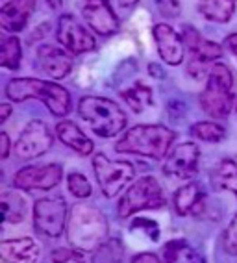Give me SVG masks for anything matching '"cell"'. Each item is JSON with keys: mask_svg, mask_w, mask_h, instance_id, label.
Returning a JSON list of instances; mask_svg holds the SVG:
<instances>
[{"mask_svg": "<svg viewBox=\"0 0 237 263\" xmlns=\"http://www.w3.org/2000/svg\"><path fill=\"white\" fill-rule=\"evenodd\" d=\"M6 95L13 102H24L28 99L41 100L54 117H65L71 111V95L65 87L54 82L39 78H13L6 85Z\"/></svg>", "mask_w": 237, "mask_h": 263, "instance_id": "1", "label": "cell"}, {"mask_svg": "<svg viewBox=\"0 0 237 263\" xmlns=\"http://www.w3.org/2000/svg\"><path fill=\"white\" fill-rule=\"evenodd\" d=\"M67 237L78 250L98 249L108 237V221L104 213L89 204H76L67 222Z\"/></svg>", "mask_w": 237, "mask_h": 263, "instance_id": "2", "label": "cell"}, {"mask_svg": "<svg viewBox=\"0 0 237 263\" xmlns=\"http://www.w3.org/2000/svg\"><path fill=\"white\" fill-rule=\"evenodd\" d=\"M172 141H174V132L162 124H139L130 128L115 143V151L118 154H139L147 156L152 160H162L169 152Z\"/></svg>", "mask_w": 237, "mask_h": 263, "instance_id": "3", "label": "cell"}, {"mask_svg": "<svg viewBox=\"0 0 237 263\" xmlns=\"http://www.w3.org/2000/svg\"><path fill=\"white\" fill-rule=\"evenodd\" d=\"M80 117L98 137H113L126 126V115L113 100L102 97H84L78 106Z\"/></svg>", "mask_w": 237, "mask_h": 263, "instance_id": "4", "label": "cell"}, {"mask_svg": "<svg viewBox=\"0 0 237 263\" xmlns=\"http://www.w3.org/2000/svg\"><path fill=\"white\" fill-rule=\"evenodd\" d=\"M233 78L224 63H213L206 89L200 95V106L213 119H224L233 108Z\"/></svg>", "mask_w": 237, "mask_h": 263, "instance_id": "5", "label": "cell"}, {"mask_svg": "<svg viewBox=\"0 0 237 263\" xmlns=\"http://www.w3.org/2000/svg\"><path fill=\"white\" fill-rule=\"evenodd\" d=\"M163 206H165V197L162 185L154 176H143L118 200L117 215L121 219H128L141 210H157Z\"/></svg>", "mask_w": 237, "mask_h": 263, "instance_id": "6", "label": "cell"}, {"mask_svg": "<svg viewBox=\"0 0 237 263\" xmlns=\"http://www.w3.org/2000/svg\"><path fill=\"white\" fill-rule=\"evenodd\" d=\"M93 169H95L96 180L106 197L111 198L123 191L133 180L135 169L128 161H111L108 156L96 154L93 158Z\"/></svg>", "mask_w": 237, "mask_h": 263, "instance_id": "7", "label": "cell"}, {"mask_svg": "<svg viewBox=\"0 0 237 263\" xmlns=\"http://www.w3.org/2000/svg\"><path fill=\"white\" fill-rule=\"evenodd\" d=\"M67 202L63 197L39 198L33 206V224L39 234L47 237H60L67 224Z\"/></svg>", "mask_w": 237, "mask_h": 263, "instance_id": "8", "label": "cell"}, {"mask_svg": "<svg viewBox=\"0 0 237 263\" xmlns=\"http://www.w3.org/2000/svg\"><path fill=\"white\" fill-rule=\"evenodd\" d=\"M54 139L48 126L43 121H30L21 134L19 141L15 143V156L19 160H33L47 154L52 146Z\"/></svg>", "mask_w": 237, "mask_h": 263, "instance_id": "9", "label": "cell"}, {"mask_svg": "<svg viewBox=\"0 0 237 263\" xmlns=\"http://www.w3.org/2000/svg\"><path fill=\"white\" fill-rule=\"evenodd\" d=\"M63 169L62 165L48 163V165H28L23 167L13 176V185L23 191H33V189H52L62 182Z\"/></svg>", "mask_w": 237, "mask_h": 263, "instance_id": "10", "label": "cell"}, {"mask_svg": "<svg viewBox=\"0 0 237 263\" xmlns=\"http://www.w3.org/2000/svg\"><path fill=\"white\" fill-rule=\"evenodd\" d=\"M200 151L194 143H182L167 154L163 161V174L169 178L191 180L199 171Z\"/></svg>", "mask_w": 237, "mask_h": 263, "instance_id": "11", "label": "cell"}, {"mask_svg": "<svg viewBox=\"0 0 237 263\" xmlns=\"http://www.w3.org/2000/svg\"><path fill=\"white\" fill-rule=\"evenodd\" d=\"M57 41L72 54H84L96 47L95 37L72 15H62L57 23Z\"/></svg>", "mask_w": 237, "mask_h": 263, "instance_id": "12", "label": "cell"}, {"mask_svg": "<svg viewBox=\"0 0 237 263\" xmlns=\"http://www.w3.org/2000/svg\"><path fill=\"white\" fill-rule=\"evenodd\" d=\"M82 13L89 28L100 35H111L118 30V19L109 0H86Z\"/></svg>", "mask_w": 237, "mask_h": 263, "instance_id": "13", "label": "cell"}, {"mask_svg": "<svg viewBox=\"0 0 237 263\" xmlns=\"http://www.w3.org/2000/svg\"><path fill=\"white\" fill-rule=\"evenodd\" d=\"M37 67L43 74L54 80L65 78L72 69V56L54 45H43L37 50Z\"/></svg>", "mask_w": 237, "mask_h": 263, "instance_id": "14", "label": "cell"}, {"mask_svg": "<svg viewBox=\"0 0 237 263\" xmlns=\"http://www.w3.org/2000/svg\"><path fill=\"white\" fill-rule=\"evenodd\" d=\"M154 41L157 45V52L167 65H180L184 60V39L169 24H156L154 26Z\"/></svg>", "mask_w": 237, "mask_h": 263, "instance_id": "15", "label": "cell"}, {"mask_svg": "<svg viewBox=\"0 0 237 263\" xmlns=\"http://www.w3.org/2000/svg\"><path fill=\"white\" fill-rule=\"evenodd\" d=\"M37 0H10L0 10V26L6 32H23L28 24L30 15L35 10Z\"/></svg>", "mask_w": 237, "mask_h": 263, "instance_id": "16", "label": "cell"}, {"mask_svg": "<svg viewBox=\"0 0 237 263\" xmlns=\"http://www.w3.org/2000/svg\"><path fill=\"white\" fill-rule=\"evenodd\" d=\"M0 256L6 263H37L41 250L30 237L6 239L0 243Z\"/></svg>", "mask_w": 237, "mask_h": 263, "instance_id": "17", "label": "cell"}, {"mask_svg": "<svg viewBox=\"0 0 237 263\" xmlns=\"http://www.w3.org/2000/svg\"><path fill=\"white\" fill-rule=\"evenodd\" d=\"M56 134L60 141L78 152L80 156H89L93 152V141L76 126L72 121H60L56 126Z\"/></svg>", "mask_w": 237, "mask_h": 263, "instance_id": "18", "label": "cell"}, {"mask_svg": "<svg viewBox=\"0 0 237 263\" xmlns=\"http://www.w3.org/2000/svg\"><path fill=\"white\" fill-rule=\"evenodd\" d=\"M204 202V193L200 191V185L194 182H189L176 189L174 193V210L178 215H189L202 210Z\"/></svg>", "mask_w": 237, "mask_h": 263, "instance_id": "19", "label": "cell"}, {"mask_svg": "<svg viewBox=\"0 0 237 263\" xmlns=\"http://www.w3.org/2000/svg\"><path fill=\"white\" fill-rule=\"evenodd\" d=\"M237 0H199V10L204 19L213 23H228L233 17Z\"/></svg>", "mask_w": 237, "mask_h": 263, "instance_id": "20", "label": "cell"}, {"mask_svg": "<svg viewBox=\"0 0 237 263\" xmlns=\"http://www.w3.org/2000/svg\"><path fill=\"white\" fill-rule=\"evenodd\" d=\"M26 217V200L23 195L13 191H6L2 195V221L17 224Z\"/></svg>", "mask_w": 237, "mask_h": 263, "instance_id": "21", "label": "cell"}, {"mask_svg": "<svg viewBox=\"0 0 237 263\" xmlns=\"http://www.w3.org/2000/svg\"><path fill=\"white\" fill-rule=\"evenodd\" d=\"M21 56H23V48L17 35H4L0 41V65L4 69L15 71L21 65Z\"/></svg>", "mask_w": 237, "mask_h": 263, "instance_id": "22", "label": "cell"}, {"mask_svg": "<svg viewBox=\"0 0 237 263\" xmlns=\"http://www.w3.org/2000/svg\"><path fill=\"white\" fill-rule=\"evenodd\" d=\"M213 182L217 187L233 193V197L237 198V163L235 161H232V160L221 161L213 173Z\"/></svg>", "mask_w": 237, "mask_h": 263, "instance_id": "23", "label": "cell"}, {"mask_svg": "<svg viewBox=\"0 0 237 263\" xmlns=\"http://www.w3.org/2000/svg\"><path fill=\"white\" fill-rule=\"evenodd\" d=\"M121 97L126 100V104H128L133 111H137V113L143 111L147 106H150V102H152L150 87H147V85L141 84V82H137V84L133 85V87H130V89L121 91Z\"/></svg>", "mask_w": 237, "mask_h": 263, "instance_id": "24", "label": "cell"}, {"mask_svg": "<svg viewBox=\"0 0 237 263\" xmlns=\"http://www.w3.org/2000/svg\"><path fill=\"white\" fill-rule=\"evenodd\" d=\"M124 256V249L121 241L111 239L102 243L96 249L95 258H93V263H121Z\"/></svg>", "mask_w": 237, "mask_h": 263, "instance_id": "25", "label": "cell"}, {"mask_svg": "<svg viewBox=\"0 0 237 263\" xmlns=\"http://www.w3.org/2000/svg\"><path fill=\"white\" fill-rule=\"evenodd\" d=\"M191 134H193L196 139H200V141L217 143L224 137V128L221 126V124H217V122L202 121L191 126Z\"/></svg>", "mask_w": 237, "mask_h": 263, "instance_id": "26", "label": "cell"}, {"mask_svg": "<svg viewBox=\"0 0 237 263\" xmlns=\"http://www.w3.org/2000/svg\"><path fill=\"white\" fill-rule=\"evenodd\" d=\"M191 56L199 58V60L213 65L215 60L223 58V47L217 45V43H213V41H206V39H202V41L199 43V47L191 52Z\"/></svg>", "mask_w": 237, "mask_h": 263, "instance_id": "27", "label": "cell"}, {"mask_svg": "<svg viewBox=\"0 0 237 263\" xmlns=\"http://www.w3.org/2000/svg\"><path fill=\"white\" fill-rule=\"evenodd\" d=\"M67 185H69V191L72 193V197H76V198H87V197H91V193H93L89 180L80 173L69 174Z\"/></svg>", "mask_w": 237, "mask_h": 263, "instance_id": "28", "label": "cell"}, {"mask_svg": "<svg viewBox=\"0 0 237 263\" xmlns=\"http://www.w3.org/2000/svg\"><path fill=\"white\" fill-rule=\"evenodd\" d=\"M185 249H187V245H185L184 239H174L165 243V247H163V263H176Z\"/></svg>", "mask_w": 237, "mask_h": 263, "instance_id": "29", "label": "cell"}, {"mask_svg": "<svg viewBox=\"0 0 237 263\" xmlns=\"http://www.w3.org/2000/svg\"><path fill=\"white\" fill-rule=\"evenodd\" d=\"M156 6L160 13L167 19H176V17H180V11H182V6H180V0H156Z\"/></svg>", "mask_w": 237, "mask_h": 263, "instance_id": "30", "label": "cell"}, {"mask_svg": "<svg viewBox=\"0 0 237 263\" xmlns=\"http://www.w3.org/2000/svg\"><path fill=\"white\" fill-rule=\"evenodd\" d=\"M223 239H224V249H226V252L235 254L237 256V215L233 217L230 226L226 228Z\"/></svg>", "mask_w": 237, "mask_h": 263, "instance_id": "31", "label": "cell"}, {"mask_svg": "<svg viewBox=\"0 0 237 263\" xmlns=\"http://www.w3.org/2000/svg\"><path fill=\"white\" fill-rule=\"evenodd\" d=\"M182 39H184V45L187 48H189L191 52L194 50V48L199 47V43L202 41V37L199 35V32L193 28V26H189V24H185L184 28H182Z\"/></svg>", "mask_w": 237, "mask_h": 263, "instance_id": "32", "label": "cell"}, {"mask_svg": "<svg viewBox=\"0 0 237 263\" xmlns=\"http://www.w3.org/2000/svg\"><path fill=\"white\" fill-rule=\"evenodd\" d=\"M52 261L54 263H69V261H78L82 263V254L74 252V250L60 249L52 252Z\"/></svg>", "mask_w": 237, "mask_h": 263, "instance_id": "33", "label": "cell"}, {"mask_svg": "<svg viewBox=\"0 0 237 263\" xmlns=\"http://www.w3.org/2000/svg\"><path fill=\"white\" fill-rule=\"evenodd\" d=\"M132 263H163L162 259L157 258L156 254H152V252H141L137 254L135 258L132 259Z\"/></svg>", "mask_w": 237, "mask_h": 263, "instance_id": "34", "label": "cell"}, {"mask_svg": "<svg viewBox=\"0 0 237 263\" xmlns=\"http://www.w3.org/2000/svg\"><path fill=\"white\" fill-rule=\"evenodd\" d=\"M0 156H2V160H6V158H8V156H10V137H8V134H6V132H2V134H0Z\"/></svg>", "mask_w": 237, "mask_h": 263, "instance_id": "35", "label": "cell"}, {"mask_svg": "<svg viewBox=\"0 0 237 263\" xmlns=\"http://www.w3.org/2000/svg\"><path fill=\"white\" fill-rule=\"evenodd\" d=\"M224 47H228V50L233 52L237 56V33H232V35H228V37L224 39Z\"/></svg>", "mask_w": 237, "mask_h": 263, "instance_id": "36", "label": "cell"}, {"mask_svg": "<svg viewBox=\"0 0 237 263\" xmlns=\"http://www.w3.org/2000/svg\"><path fill=\"white\" fill-rule=\"evenodd\" d=\"M11 113V106L10 104H0V122H6Z\"/></svg>", "mask_w": 237, "mask_h": 263, "instance_id": "37", "label": "cell"}, {"mask_svg": "<svg viewBox=\"0 0 237 263\" xmlns=\"http://www.w3.org/2000/svg\"><path fill=\"white\" fill-rule=\"evenodd\" d=\"M48 2V6L52 8V10H60L62 8V4H63V0H47Z\"/></svg>", "mask_w": 237, "mask_h": 263, "instance_id": "38", "label": "cell"}, {"mask_svg": "<svg viewBox=\"0 0 237 263\" xmlns=\"http://www.w3.org/2000/svg\"><path fill=\"white\" fill-rule=\"evenodd\" d=\"M118 4L123 6V8H130V6H135L139 2V0H117Z\"/></svg>", "mask_w": 237, "mask_h": 263, "instance_id": "39", "label": "cell"}, {"mask_svg": "<svg viewBox=\"0 0 237 263\" xmlns=\"http://www.w3.org/2000/svg\"><path fill=\"white\" fill-rule=\"evenodd\" d=\"M150 71L154 72V74H156V78H162V76H163L162 72L157 71V67H156V65H150Z\"/></svg>", "mask_w": 237, "mask_h": 263, "instance_id": "40", "label": "cell"}]
</instances>
